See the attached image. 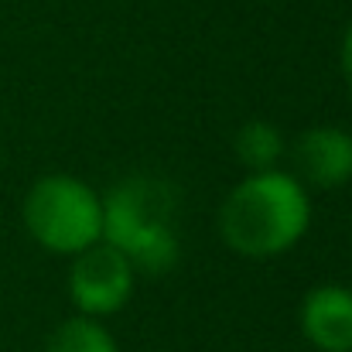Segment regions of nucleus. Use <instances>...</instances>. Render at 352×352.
<instances>
[{
    "label": "nucleus",
    "mask_w": 352,
    "mask_h": 352,
    "mask_svg": "<svg viewBox=\"0 0 352 352\" xmlns=\"http://www.w3.org/2000/svg\"><path fill=\"white\" fill-rule=\"evenodd\" d=\"M311 230V192L284 168L246 171L219 206L223 243L250 260L294 250Z\"/></svg>",
    "instance_id": "f257e3e1"
},
{
    "label": "nucleus",
    "mask_w": 352,
    "mask_h": 352,
    "mask_svg": "<svg viewBox=\"0 0 352 352\" xmlns=\"http://www.w3.org/2000/svg\"><path fill=\"white\" fill-rule=\"evenodd\" d=\"M175 192L154 175H130L103 195V239L113 243L137 274H168L182 256Z\"/></svg>",
    "instance_id": "f03ea898"
},
{
    "label": "nucleus",
    "mask_w": 352,
    "mask_h": 352,
    "mask_svg": "<svg viewBox=\"0 0 352 352\" xmlns=\"http://www.w3.org/2000/svg\"><path fill=\"white\" fill-rule=\"evenodd\" d=\"M21 219L41 250L76 256L103 239V195L76 175H41L24 192Z\"/></svg>",
    "instance_id": "7ed1b4c3"
},
{
    "label": "nucleus",
    "mask_w": 352,
    "mask_h": 352,
    "mask_svg": "<svg viewBox=\"0 0 352 352\" xmlns=\"http://www.w3.org/2000/svg\"><path fill=\"white\" fill-rule=\"evenodd\" d=\"M69 260L72 267L65 287H69V301L76 305V315L103 322L117 315L120 308H126V301L133 298L137 270L113 243L100 239Z\"/></svg>",
    "instance_id": "20e7f679"
},
{
    "label": "nucleus",
    "mask_w": 352,
    "mask_h": 352,
    "mask_svg": "<svg viewBox=\"0 0 352 352\" xmlns=\"http://www.w3.org/2000/svg\"><path fill=\"white\" fill-rule=\"evenodd\" d=\"M291 175L308 192H336L352 182V133L322 123L291 144Z\"/></svg>",
    "instance_id": "39448f33"
},
{
    "label": "nucleus",
    "mask_w": 352,
    "mask_h": 352,
    "mask_svg": "<svg viewBox=\"0 0 352 352\" xmlns=\"http://www.w3.org/2000/svg\"><path fill=\"white\" fill-rule=\"evenodd\" d=\"M301 336L318 352H352V287L315 284L301 301Z\"/></svg>",
    "instance_id": "423d86ee"
},
{
    "label": "nucleus",
    "mask_w": 352,
    "mask_h": 352,
    "mask_svg": "<svg viewBox=\"0 0 352 352\" xmlns=\"http://www.w3.org/2000/svg\"><path fill=\"white\" fill-rule=\"evenodd\" d=\"M233 151L246 171H270V168H280V161L287 154V140H284L280 126H274L267 120H246L236 130Z\"/></svg>",
    "instance_id": "0eeeda50"
},
{
    "label": "nucleus",
    "mask_w": 352,
    "mask_h": 352,
    "mask_svg": "<svg viewBox=\"0 0 352 352\" xmlns=\"http://www.w3.org/2000/svg\"><path fill=\"white\" fill-rule=\"evenodd\" d=\"M45 352H120V346L100 318L72 315L52 329Z\"/></svg>",
    "instance_id": "6e6552de"
},
{
    "label": "nucleus",
    "mask_w": 352,
    "mask_h": 352,
    "mask_svg": "<svg viewBox=\"0 0 352 352\" xmlns=\"http://www.w3.org/2000/svg\"><path fill=\"white\" fill-rule=\"evenodd\" d=\"M339 65H342V79H346V86H349V93H352V24L346 28L342 45H339Z\"/></svg>",
    "instance_id": "1a4fd4ad"
}]
</instances>
